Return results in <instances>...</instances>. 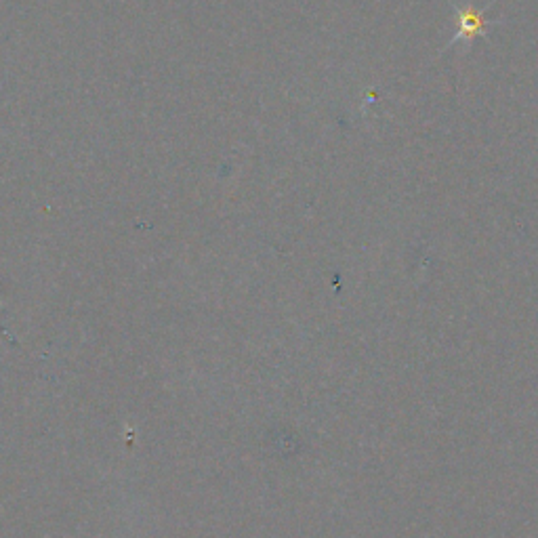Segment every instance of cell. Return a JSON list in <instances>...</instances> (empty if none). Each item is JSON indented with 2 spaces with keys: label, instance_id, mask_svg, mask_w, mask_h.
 <instances>
[{
  "label": "cell",
  "instance_id": "obj_1",
  "mask_svg": "<svg viewBox=\"0 0 538 538\" xmlns=\"http://www.w3.org/2000/svg\"><path fill=\"white\" fill-rule=\"evenodd\" d=\"M490 22L486 19L484 11L473 7V5H465L461 9H457V36L452 38V43H459V40H467V43H471V40L475 36H484L486 30H488Z\"/></svg>",
  "mask_w": 538,
  "mask_h": 538
}]
</instances>
